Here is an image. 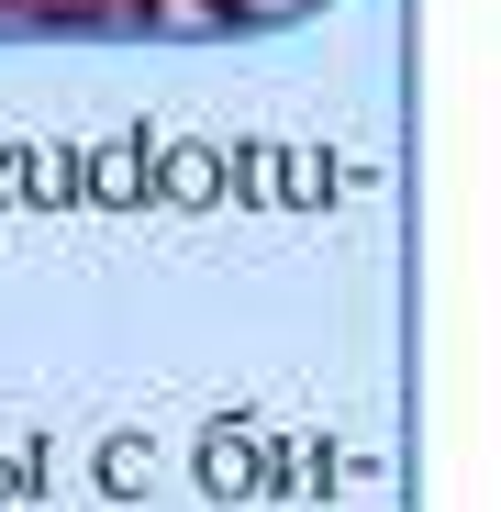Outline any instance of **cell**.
<instances>
[{
	"label": "cell",
	"mask_w": 501,
	"mask_h": 512,
	"mask_svg": "<svg viewBox=\"0 0 501 512\" xmlns=\"http://www.w3.org/2000/svg\"><path fill=\"white\" fill-rule=\"evenodd\" d=\"M23 12H34L45 34H101V23H123L112 0H23Z\"/></svg>",
	"instance_id": "6da1fadb"
},
{
	"label": "cell",
	"mask_w": 501,
	"mask_h": 512,
	"mask_svg": "<svg viewBox=\"0 0 501 512\" xmlns=\"http://www.w3.org/2000/svg\"><path fill=\"white\" fill-rule=\"evenodd\" d=\"M212 34H268V0H201Z\"/></svg>",
	"instance_id": "7a4b0ae2"
},
{
	"label": "cell",
	"mask_w": 501,
	"mask_h": 512,
	"mask_svg": "<svg viewBox=\"0 0 501 512\" xmlns=\"http://www.w3.org/2000/svg\"><path fill=\"white\" fill-rule=\"evenodd\" d=\"M0 12H23V0H0Z\"/></svg>",
	"instance_id": "3957f363"
}]
</instances>
